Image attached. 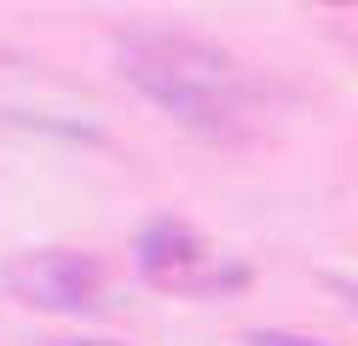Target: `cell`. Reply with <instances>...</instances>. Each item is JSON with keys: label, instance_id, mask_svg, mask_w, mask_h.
<instances>
[{"label": "cell", "instance_id": "obj_1", "mask_svg": "<svg viewBox=\"0 0 358 346\" xmlns=\"http://www.w3.org/2000/svg\"><path fill=\"white\" fill-rule=\"evenodd\" d=\"M122 75L145 99L208 145H237L260 133L266 104L255 75L231 52L191 35H133L122 46Z\"/></svg>", "mask_w": 358, "mask_h": 346}, {"label": "cell", "instance_id": "obj_2", "mask_svg": "<svg viewBox=\"0 0 358 346\" xmlns=\"http://www.w3.org/2000/svg\"><path fill=\"white\" fill-rule=\"evenodd\" d=\"M0 283L12 289V300H24L35 312H58V317H76V312H93L104 306V289L110 277L93 254H76V248H24L0 266Z\"/></svg>", "mask_w": 358, "mask_h": 346}, {"label": "cell", "instance_id": "obj_3", "mask_svg": "<svg viewBox=\"0 0 358 346\" xmlns=\"http://www.w3.org/2000/svg\"><path fill=\"white\" fill-rule=\"evenodd\" d=\"M139 271H145V283L173 289V294H214V289L243 283V266H231L226 254H214L179 219H156L139 237Z\"/></svg>", "mask_w": 358, "mask_h": 346}, {"label": "cell", "instance_id": "obj_4", "mask_svg": "<svg viewBox=\"0 0 358 346\" xmlns=\"http://www.w3.org/2000/svg\"><path fill=\"white\" fill-rule=\"evenodd\" d=\"M255 346H324V340H306V335H255Z\"/></svg>", "mask_w": 358, "mask_h": 346}, {"label": "cell", "instance_id": "obj_5", "mask_svg": "<svg viewBox=\"0 0 358 346\" xmlns=\"http://www.w3.org/2000/svg\"><path fill=\"white\" fill-rule=\"evenodd\" d=\"M81 346H116V340H81Z\"/></svg>", "mask_w": 358, "mask_h": 346}]
</instances>
